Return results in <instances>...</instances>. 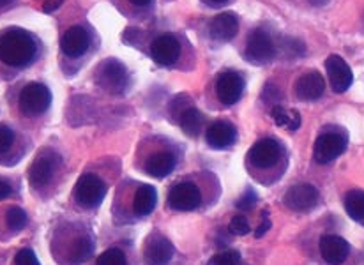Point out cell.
<instances>
[{
	"instance_id": "obj_34",
	"label": "cell",
	"mask_w": 364,
	"mask_h": 265,
	"mask_svg": "<svg viewBox=\"0 0 364 265\" xmlns=\"http://www.w3.org/2000/svg\"><path fill=\"white\" fill-rule=\"evenodd\" d=\"M11 195H13V186H11L7 180L0 179V202H2V200H6V198H9Z\"/></svg>"
},
{
	"instance_id": "obj_3",
	"label": "cell",
	"mask_w": 364,
	"mask_h": 265,
	"mask_svg": "<svg viewBox=\"0 0 364 265\" xmlns=\"http://www.w3.org/2000/svg\"><path fill=\"white\" fill-rule=\"evenodd\" d=\"M105 195H107V184L103 183V179L94 173H87L78 179L75 186V198L80 205L87 207V209H92L97 207L103 202Z\"/></svg>"
},
{
	"instance_id": "obj_6",
	"label": "cell",
	"mask_w": 364,
	"mask_h": 265,
	"mask_svg": "<svg viewBox=\"0 0 364 265\" xmlns=\"http://www.w3.org/2000/svg\"><path fill=\"white\" fill-rule=\"evenodd\" d=\"M347 148V138L341 133H322L315 141V151H313V156H315L316 163H326L334 161L338 156H341Z\"/></svg>"
},
{
	"instance_id": "obj_14",
	"label": "cell",
	"mask_w": 364,
	"mask_h": 265,
	"mask_svg": "<svg viewBox=\"0 0 364 265\" xmlns=\"http://www.w3.org/2000/svg\"><path fill=\"white\" fill-rule=\"evenodd\" d=\"M318 202V191L309 184H299L287 191L285 195V205L289 209L297 210V212H306V210L313 209Z\"/></svg>"
},
{
	"instance_id": "obj_17",
	"label": "cell",
	"mask_w": 364,
	"mask_h": 265,
	"mask_svg": "<svg viewBox=\"0 0 364 265\" xmlns=\"http://www.w3.org/2000/svg\"><path fill=\"white\" fill-rule=\"evenodd\" d=\"M173 256V246L163 235H152L145 248V262L147 265H168Z\"/></svg>"
},
{
	"instance_id": "obj_19",
	"label": "cell",
	"mask_w": 364,
	"mask_h": 265,
	"mask_svg": "<svg viewBox=\"0 0 364 265\" xmlns=\"http://www.w3.org/2000/svg\"><path fill=\"white\" fill-rule=\"evenodd\" d=\"M237 140V129L227 121H218L207 129V144L214 148L230 147Z\"/></svg>"
},
{
	"instance_id": "obj_26",
	"label": "cell",
	"mask_w": 364,
	"mask_h": 265,
	"mask_svg": "<svg viewBox=\"0 0 364 265\" xmlns=\"http://www.w3.org/2000/svg\"><path fill=\"white\" fill-rule=\"evenodd\" d=\"M203 117L196 108H188V110L182 112L181 115V128L184 129L189 136H196L202 129Z\"/></svg>"
},
{
	"instance_id": "obj_5",
	"label": "cell",
	"mask_w": 364,
	"mask_h": 265,
	"mask_svg": "<svg viewBox=\"0 0 364 265\" xmlns=\"http://www.w3.org/2000/svg\"><path fill=\"white\" fill-rule=\"evenodd\" d=\"M274 53V43H272L269 32H265L264 28H255L250 34V38H247L246 59L255 64H267L271 63Z\"/></svg>"
},
{
	"instance_id": "obj_20",
	"label": "cell",
	"mask_w": 364,
	"mask_h": 265,
	"mask_svg": "<svg viewBox=\"0 0 364 265\" xmlns=\"http://www.w3.org/2000/svg\"><path fill=\"white\" fill-rule=\"evenodd\" d=\"M173 168H176V156L168 151L156 152L145 163V172L152 177H159V179L170 175L173 172Z\"/></svg>"
},
{
	"instance_id": "obj_35",
	"label": "cell",
	"mask_w": 364,
	"mask_h": 265,
	"mask_svg": "<svg viewBox=\"0 0 364 265\" xmlns=\"http://www.w3.org/2000/svg\"><path fill=\"white\" fill-rule=\"evenodd\" d=\"M62 2H64V0H48V2L43 6V11H45V13H52V11L59 9V7L62 6Z\"/></svg>"
},
{
	"instance_id": "obj_18",
	"label": "cell",
	"mask_w": 364,
	"mask_h": 265,
	"mask_svg": "<svg viewBox=\"0 0 364 265\" xmlns=\"http://www.w3.org/2000/svg\"><path fill=\"white\" fill-rule=\"evenodd\" d=\"M210 36L218 41H230L239 32V18L234 13H221L210 21Z\"/></svg>"
},
{
	"instance_id": "obj_38",
	"label": "cell",
	"mask_w": 364,
	"mask_h": 265,
	"mask_svg": "<svg viewBox=\"0 0 364 265\" xmlns=\"http://www.w3.org/2000/svg\"><path fill=\"white\" fill-rule=\"evenodd\" d=\"M207 4H210V6H221V4H225L227 0H205Z\"/></svg>"
},
{
	"instance_id": "obj_16",
	"label": "cell",
	"mask_w": 364,
	"mask_h": 265,
	"mask_svg": "<svg viewBox=\"0 0 364 265\" xmlns=\"http://www.w3.org/2000/svg\"><path fill=\"white\" fill-rule=\"evenodd\" d=\"M326 92V80L318 71L304 72L296 83V94L303 101H316Z\"/></svg>"
},
{
	"instance_id": "obj_9",
	"label": "cell",
	"mask_w": 364,
	"mask_h": 265,
	"mask_svg": "<svg viewBox=\"0 0 364 265\" xmlns=\"http://www.w3.org/2000/svg\"><path fill=\"white\" fill-rule=\"evenodd\" d=\"M151 55L161 66H172L181 57L179 39L172 34H161L151 45Z\"/></svg>"
},
{
	"instance_id": "obj_25",
	"label": "cell",
	"mask_w": 364,
	"mask_h": 265,
	"mask_svg": "<svg viewBox=\"0 0 364 265\" xmlns=\"http://www.w3.org/2000/svg\"><path fill=\"white\" fill-rule=\"evenodd\" d=\"M4 220H6L7 230L13 232V234L23 230V228L27 227V223H28L27 212H25L21 207H16V205L9 207V209L6 210V216H4Z\"/></svg>"
},
{
	"instance_id": "obj_23",
	"label": "cell",
	"mask_w": 364,
	"mask_h": 265,
	"mask_svg": "<svg viewBox=\"0 0 364 265\" xmlns=\"http://www.w3.org/2000/svg\"><path fill=\"white\" fill-rule=\"evenodd\" d=\"M271 117L274 119V124L279 128H287L289 131H296L301 126V114L296 110H287L282 104H276L271 110Z\"/></svg>"
},
{
	"instance_id": "obj_28",
	"label": "cell",
	"mask_w": 364,
	"mask_h": 265,
	"mask_svg": "<svg viewBox=\"0 0 364 265\" xmlns=\"http://www.w3.org/2000/svg\"><path fill=\"white\" fill-rule=\"evenodd\" d=\"M97 265H127L126 255L117 248L107 249L103 255L97 256Z\"/></svg>"
},
{
	"instance_id": "obj_11",
	"label": "cell",
	"mask_w": 364,
	"mask_h": 265,
	"mask_svg": "<svg viewBox=\"0 0 364 265\" xmlns=\"http://www.w3.org/2000/svg\"><path fill=\"white\" fill-rule=\"evenodd\" d=\"M129 76L127 69L122 66L119 60H107L100 71V83L108 90V92L121 94L126 90Z\"/></svg>"
},
{
	"instance_id": "obj_36",
	"label": "cell",
	"mask_w": 364,
	"mask_h": 265,
	"mask_svg": "<svg viewBox=\"0 0 364 265\" xmlns=\"http://www.w3.org/2000/svg\"><path fill=\"white\" fill-rule=\"evenodd\" d=\"M129 2L134 4V6H149L152 0H129Z\"/></svg>"
},
{
	"instance_id": "obj_7",
	"label": "cell",
	"mask_w": 364,
	"mask_h": 265,
	"mask_svg": "<svg viewBox=\"0 0 364 265\" xmlns=\"http://www.w3.org/2000/svg\"><path fill=\"white\" fill-rule=\"evenodd\" d=\"M244 92V78L237 71H225L221 72L216 82L218 99L225 107H232L241 99Z\"/></svg>"
},
{
	"instance_id": "obj_8",
	"label": "cell",
	"mask_w": 364,
	"mask_h": 265,
	"mask_svg": "<svg viewBox=\"0 0 364 265\" xmlns=\"http://www.w3.org/2000/svg\"><path fill=\"white\" fill-rule=\"evenodd\" d=\"M279 156H282V147L272 138H264V140L257 141L247 152V159L257 168H271L279 161Z\"/></svg>"
},
{
	"instance_id": "obj_10",
	"label": "cell",
	"mask_w": 364,
	"mask_h": 265,
	"mask_svg": "<svg viewBox=\"0 0 364 265\" xmlns=\"http://www.w3.org/2000/svg\"><path fill=\"white\" fill-rule=\"evenodd\" d=\"M89 46H90L89 32H87L83 27H80V25H75V27L68 28L60 39L62 53H64L65 57H69V59H78V57H82L83 53L89 50Z\"/></svg>"
},
{
	"instance_id": "obj_21",
	"label": "cell",
	"mask_w": 364,
	"mask_h": 265,
	"mask_svg": "<svg viewBox=\"0 0 364 265\" xmlns=\"http://www.w3.org/2000/svg\"><path fill=\"white\" fill-rule=\"evenodd\" d=\"M156 202H158V193L152 186L144 184L136 190L133 200V209L136 216H149L154 210Z\"/></svg>"
},
{
	"instance_id": "obj_4",
	"label": "cell",
	"mask_w": 364,
	"mask_h": 265,
	"mask_svg": "<svg viewBox=\"0 0 364 265\" xmlns=\"http://www.w3.org/2000/svg\"><path fill=\"white\" fill-rule=\"evenodd\" d=\"M57 166H59V159L53 152L45 151L38 156V158L32 161L31 168H28V183L34 190H43V188L48 186L52 183L53 175L57 172Z\"/></svg>"
},
{
	"instance_id": "obj_2",
	"label": "cell",
	"mask_w": 364,
	"mask_h": 265,
	"mask_svg": "<svg viewBox=\"0 0 364 265\" xmlns=\"http://www.w3.org/2000/svg\"><path fill=\"white\" fill-rule=\"evenodd\" d=\"M52 104V92L46 85L39 82H31L23 85L18 96V107L25 117H39Z\"/></svg>"
},
{
	"instance_id": "obj_24",
	"label": "cell",
	"mask_w": 364,
	"mask_h": 265,
	"mask_svg": "<svg viewBox=\"0 0 364 265\" xmlns=\"http://www.w3.org/2000/svg\"><path fill=\"white\" fill-rule=\"evenodd\" d=\"M345 210L358 223H364V191L352 190L345 197Z\"/></svg>"
},
{
	"instance_id": "obj_37",
	"label": "cell",
	"mask_w": 364,
	"mask_h": 265,
	"mask_svg": "<svg viewBox=\"0 0 364 265\" xmlns=\"http://www.w3.org/2000/svg\"><path fill=\"white\" fill-rule=\"evenodd\" d=\"M13 2L14 0H0V9H6V7H9Z\"/></svg>"
},
{
	"instance_id": "obj_29",
	"label": "cell",
	"mask_w": 364,
	"mask_h": 265,
	"mask_svg": "<svg viewBox=\"0 0 364 265\" xmlns=\"http://www.w3.org/2000/svg\"><path fill=\"white\" fill-rule=\"evenodd\" d=\"M239 260H241L239 252H235V249H227V252H221L218 253V255H214L207 265H239Z\"/></svg>"
},
{
	"instance_id": "obj_39",
	"label": "cell",
	"mask_w": 364,
	"mask_h": 265,
	"mask_svg": "<svg viewBox=\"0 0 364 265\" xmlns=\"http://www.w3.org/2000/svg\"><path fill=\"white\" fill-rule=\"evenodd\" d=\"M309 2H311L313 6H323V4H327V0H309Z\"/></svg>"
},
{
	"instance_id": "obj_33",
	"label": "cell",
	"mask_w": 364,
	"mask_h": 265,
	"mask_svg": "<svg viewBox=\"0 0 364 265\" xmlns=\"http://www.w3.org/2000/svg\"><path fill=\"white\" fill-rule=\"evenodd\" d=\"M269 228H271V220H269V214L264 212V214H262V223H260V227L257 228V232H255V235H257V237H264V235L267 234Z\"/></svg>"
},
{
	"instance_id": "obj_15",
	"label": "cell",
	"mask_w": 364,
	"mask_h": 265,
	"mask_svg": "<svg viewBox=\"0 0 364 265\" xmlns=\"http://www.w3.org/2000/svg\"><path fill=\"white\" fill-rule=\"evenodd\" d=\"M326 69L334 92L341 94L345 92V90H348V87L352 85L354 76H352V69L348 67V64L345 63L341 57L331 55L329 59L326 60Z\"/></svg>"
},
{
	"instance_id": "obj_31",
	"label": "cell",
	"mask_w": 364,
	"mask_h": 265,
	"mask_svg": "<svg viewBox=\"0 0 364 265\" xmlns=\"http://www.w3.org/2000/svg\"><path fill=\"white\" fill-rule=\"evenodd\" d=\"M14 265H41V264H39L38 256L34 255L32 249L23 248L16 253V256H14Z\"/></svg>"
},
{
	"instance_id": "obj_13",
	"label": "cell",
	"mask_w": 364,
	"mask_h": 265,
	"mask_svg": "<svg viewBox=\"0 0 364 265\" xmlns=\"http://www.w3.org/2000/svg\"><path fill=\"white\" fill-rule=\"evenodd\" d=\"M350 244L340 235H323L320 239V255L329 265H340L348 259Z\"/></svg>"
},
{
	"instance_id": "obj_32",
	"label": "cell",
	"mask_w": 364,
	"mask_h": 265,
	"mask_svg": "<svg viewBox=\"0 0 364 265\" xmlns=\"http://www.w3.org/2000/svg\"><path fill=\"white\" fill-rule=\"evenodd\" d=\"M255 202H257V193H255L253 190H247L246 193H244L242 197L237 200V209H241V210L253 209Z\"/></svg>"
},
{
	"instance_id": "obj_12",
	"label": "cell",
	"mask_w": 364,
	"mask_h": 265,
	"mask_svg": "<svg viewBox=\"0 0 364 265\" xmlns=\"http://www.w3.org/2000/svg\"><path fill=\"white\" fill-rule=\"evenodd\" d=\"M202 202L200 190L193 183H182L172 188L168 195V203L176 210H193Z\"/></svg>"
},
{
	"instance_id": "obj_27",
	"label": "cell",
	"mask_w": 364,
	"mask_h": 265,
	"mask_svg": "<svg viewBox=\"0 0 364 265\" xmlns=\"http://www.w3.org/2000/svg\"><path fill=\"white\" fill-rule=\"evenodd\" d=\"M16 145V133L7 124H0V163H6L4 159L11 154V151Z\"/></svg>"
},
{
	"instance_id": "obj_1",
	"label": "cell",
	"mask_w": 364,
	"mask_h": 265,
	"mask_svg": "<svg viewBox=\"0 0 364 265\" xmlns=\"http://www.w3.org/2000/svg\"><path fill=\"white\" fill-rule=\"evenodd\" d=\"M38 55L36 39L27 31L18 27L0 32V64L11 69L31 66Z\"/></svg>"
},
{
	"instance_id": "obj_22",
	"label": "cell",
	"mask_w": 364,
	"mask_h": 265,
	"mask_svg": "<svg viewBox=\"0 0 364 265\" xmlns=\"http://www.w3.org/2000/svg\"><path fill=\"white\" fill-rule=\"evenodd\" d=\"M94 252V241L90 235H80L71 242V248L68 252V260L71 265H80L90 259Z\"/></svg>"
},
{
	"instance_id": "obj_30",
	"label": "cell",
	"mask_w": 364,
	"mask_h": 265,
	"mask_svg": "<svg viewBox=\"0 0 364 265\" xmlns=\"http://www.w3.org/2000/svg\"><path fill=\"white\" fill-rule=\"evenodd\" d=\"M228 230H230V234L234 235H247L250 234V223H247V220L244 216H234L232 217L230 225H228Z\"/></svg>"
}]
</instances>
